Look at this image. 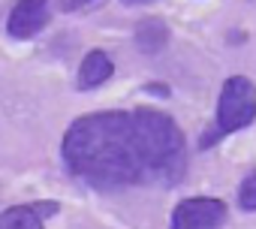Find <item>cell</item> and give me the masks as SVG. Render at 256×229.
<instances>
[{
	"instance_id": "4",
	"label": "cell",
	"mask_w": 256,
	"mask_h": 229,
	"mask_svg": "<svg viewBox=\"0 0 256 229\" xmlns=\"http://www.w3.org/2000/svg\"><path fill=\"white\" fill-rule=\"evenodd\" d=\"M226 220V205L220 199H184L172 211L169 229H220Z\"/></svg>"
},
{
	"instance_id": "7",
	"label": "cell",
	"mask_w": 256,
	"mask_h": 229,
	"mask_svg": "<svg viewBox=\"0 0 256 229\" xmlns=\"http://www.w3.org/2000/svg\"><path fill=\"white\" fill-rule=\"evenodd\" d=\"M166 42H169V28H166L163 22L148 18V22H142V24L136 28V46H139L145 54H157V52H163Z\"/></svg>"
},
{
	"instance_id": "8",
	"label": "cell",
	"mask_w": 256,
	"mask_h": 229,
	"mask_svg": "<svg viewBox=\"0 0 256 229\" xmlns=\"http://www.w3.org/2000/svg\"><path fill=\"white\" fill-rule=\"evenodd\" d=\"M0 229H42V214L36 205H16L0 214Z\"/></svg>"
},
{
	"instance_id": "1",
	"label": "cell",
	"mask_w": 256,
	"mask_h": 229,
	"mask_svg": "<svg viewBox=\"0 0 256 229\" xmlns=\"http://www.w3.org/2000/svg\"><path fill=\"white\" fill-rule=\"evenodd\" d=\"M66 169L96 190L126 187L142 178L133 145V121L124 112L78 118L64 136Z\"/></svg>"
},
{
	"instance_id": "6",
	"label": "cell",
	"mask_w": 256,
	"mask_h": 229,
	"mask_svg": "<svg viewBox=\"0 0 256 229\" xmlns=\"http://www.w3.org/2000/svg\"><path fill=\"white\" fill-rule=\"evenodd\" d=\"M112 58L106 52H90L84 54L82 66H78V88L82 90H90V88H100L102 82L112 78Z\"/></svg>"
},
{
	"instance_id": "3",
	"label": "cell",
	"mask_w": 256,
	"mask_h": 229,
	"mask_svg": "<svg viewBox=\"0 0 256 229\" xmlns=\"http://www.w3.org/2000/svg\"><path fill=\"white\" fill-rule=\"evenodd\" d=\"M256 118V90L244 76L226 78L220 100H217V130L220 136L244 130Z\"/></svg>"
},
{
	"instance_id": "2",
	"label": "cell",
	"mask_w": 256,
	"mask_h": 229,
	"mask_svg": "<svg viewBox=\"0 0 256 229\" xmlns=\"http://www.w3.org/2000/svg\"><path fill=\"white\" fill-rule=\"evenodd\" d=\"M133 145L142 166V178H178L184 166V136L178 124L163 112L139 108L130 114Z\"/></svg>"
},
{
	"instance_id": "10",
	"label": "cell",
	"mask_w": 256,
	"mask_h": 229,
	"mask_svg": "<svg viewBox=\"0 0 256 229\" xmlns=\"http://www.w3.org/2000/svg\"><path fill=\"white\" fill-rule=\"evenodd\" d=\"M90 4H96V0H58V6H60L64 12H78V10H84V6H90Z\"/></svg>"
},
{
	"instance_id": "5",
	"label": "cell",
	"mask_w": 256,
	"mask_h": 229,
	"mask_svg": "<svg viewBox=\"0 0 256 229\" xmlns=\"http://www.w3.org/2000/svg\"><path fill=\"white\" fill-rule=\"evenodd\" d=\"M48 24V0H18L10 16V36L28 40Z\"/></svg>"
},
{
	"instance_id": "9",
	"label": "cell",
	"mask_w": 256,
	"mask_h": 229,
	"mask_svg": "<svg viewBox=\"0 0 256 229\" xmlns=\"http://www.w3.org/2000/svg\"><path fill=\"white\" fill-rule=\"evenodd\" d=\"M238 202L244 211H256V172L247 175L241 181V190H238Z\"/></svg>"
},
{
	"instance_id": "11",
	"label": "cell",
	"mask_w": 256,
	"mask_h": 229,
	"mask_svg": "<svg viewBox=\"0 0 256 229\" xmlns=\"http://www.w3.org/2000/svg\"><path fill=\"white\" fill-rule=\"evenodd\" d=\"M120 4H126V6H145V4H154V0H120Z\"/></svg>"
}]
</instances>
